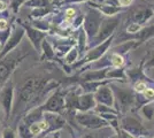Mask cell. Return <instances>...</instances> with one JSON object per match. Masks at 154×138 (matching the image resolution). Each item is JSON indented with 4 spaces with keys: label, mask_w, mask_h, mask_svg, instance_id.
I'll list each match as a JSON object with an SVG mask.
<instances>
[{
    "label": "cell",
    "mask_w": 154,
    "mask_h": 138,
    "mask_svg": "<svg viewBox=\"0 0 154 138\" xmlns=\"http://www.w3.org/2000/svg\"><path fill=\"white\" fill-rule=\"evenodd\" d=\"M75 121L79 125L88 129H103L109 127V123L94 111L76 112Z\"/></svg>",
    "instance_id": "277c9868"
},
{
    "label": "cell",
    "mask_w": 154,
    "mask_h": 138,
    "mask_svg": "<svg viewBox=\"0 0 154 138\" xmlns=\"http://www.w3.org/2000/svg\"><path fill=\"white\" fill-rule=\"evenodd\" d=\"M7 4L5 1H2V0H0V12H5L7 9Z\"/></svg>",
    "instance_id": "f35d334b"
},
{
    "label": "cell",
    "mask_w": 154,
    "mask_h": 138,
    "mask_svg": "<svg viewBox=\"0 0 154 138\" xmlns=\"http://www.w3.org/2000/svg\"><path fill=\"white\" fill-rule=\"evenodd\" d=\"M152 104H153V106H154V101H153V103H152Z\"/></svg>",
    "instance_id": "f6af8a7d"
},
{
    "label": "cell",
    "mask_w": 154,
    "mask_h": 138,
    "mask_svg": "<svg viewBox=\"0 0 154 138\" xmlns=\"http://www.w3.org/2000/svg\"><path fill=\"white\" fill-rule=\"evenodd\" d=\"M88 4H89L90 7H93V8L98 9L103 16H107V17L115 16V15H119L120 13L123 12L122 7L117 6V5H113V4H106V2L96 4V2H91V1H88Z\"/></svg>",
    "instance_id": "9a60e30c"
},
{
    "label": "cell",
    "mask_w": 154,
    "mask_h": 138,
    "mask_svg": "<svg viewBox=\"0 0 154 138\" xmlns=\"http://www.w3.org/2000/svg\"><path fill=\"white\" fill-rule=\"evenodd\" d=\"M136 47H138L136 40H127V41H123L122 44L115 46V47L112 50V52L119 53V54H122L123 55V54L128 53L129 51H131L132 48H136Z\"/></svg>",
    "instance_id": "603a6c76"
},
{
    "label": "cell",
    "mask_w": 154,
    "mask_h": 138,
    "mask_svg": "<svg viewBox=\"0 0 154 138\" xmlns=\"http://www.w3.org/2000/svg\"><path fill=\"white\" fill-rule=\"evenodd\" d=\"M105 1H106V0H101V2H105Z\"/></svg>",
    "instance_id": "ee69618b"
},
{
    "label": "cell",
    "mask_w": 154,
    "mask_h": 138,
    "mask_svg": "<svg viewBox=\"0 0 154 138\" xmlns=\"http://www.w3.org/2000/svg\"><path fill=\"white\" fill-rule=\"evenodd\" d=\"M116 135L119 136V138H137V137H134V136H131L130 133L125 132L124 130H122V129H120L119 131L116 132Z\"/></svg>",
    "instance_id": "d590c367"
},
{
    "label": "cell",
    "mask_w": 154,
    "mask_h": 138,
    "mask_svg": "<svg viewBox=\"0 0 154 138\" xmlns=\"http://www.w3.org/2000/svg\"><path fill=\"white\" fill-rule=\"evenodd\" d=\"M31 26L42 30V31H45V32L51 30V22L46 21L45 19H35L31 22Z\"/></svg>",
    "instance_id": "d4e9b609"
},
{
    "label": "cell",
    "mask_w": 154,
    "mask_h": 138,
    "mask_svg": "<svg viewBox=\"0 0 154 138\" xmlns=\"http://www.w3.org/2000/svg\"><path fill=\"white\" fill-rule=\"evenodd\" d=\"M97 105L94 99V93H85L82 92V94H78L77 97V112H88L93 111Z\"/></svg>",
    "instance_id": "4fadbf2b"
},
{
    "label": "cell",
    "mask_w": 154,
    "mask_h": 138,
    "mask_svg": "<svg viewBox=\"0 0 154 138\" xmlns=\"http://www.w3.org/2000/svg\"><path fill=\"white\" fill-rule=\"evenodd\" d=\"M94 99H96L97 104H101V105H106L108 107H114V93L112 87L107 84L99 86L94 92Z\"/></svg>",
    "instance_id": "30bf717a"
},
{
    "label": "cell",
    "mask_w": 154,
    "mask_h": 138,
    "mask_svg": "<svg viewBox=\"0 0 154 138\" xmlns=\"http://www.w3.org/2000/svg\"><path fill=\"white\" fill-rule=\"evenodd\" d=\"M83 21H84V14L78 13L76 16H75V19L72 20L71 29H74V30H78L79 28H82V26H83Z\"/></svg>",
    "instance_id": "f546056e"
},
{
    "label": "cell",
    "mask_w": 154,
    "mask_h": 138,
    "mask_svg": "<svg viewBox=\"0 0 154 138\" xmlns=\"http://www.w3.org/2000/svg\"><path fill=\"white\" fill-rule=\"evenodd\" d=\"M5 136H6V138H14V133L11 131V130H9V131L7 130V131L5 132Z\"/></svg>",
    "instance_id": "ab89813d"
},
{
    "label": "cell",
    "mask_w": 154,
    "mask_h": 138,
    "mask_svg": "<svg viewBox=\"0 0 154 138\" xmlns=\"http://www.w3.org/2000/svg\"><path fill=\"white\" fill-rule=\"evenodd\" d=\"M110 68V67H109ZM109 68H103V69H89L84 72H79V79L81 82H100V81H106L107 77V72Z\"/></svg>",
    "instance_id": "5bb4252c"
},
{
    "label": "cell",
    "mask_w": 154,
    "mask_h": 138,
    "mask_svg": "<svg viewBox=\"0 0 154 138\" xmlns=\"http://www.w3.org/2000/svg\"><path fill=\"white\" fill-rule=\"evenodd\" d=\"M110 138H119V136H117V135H115V136H113V137H110Z\"/></svg>",
    "instance_id": "60d3db41"
},
{
    "label": "cell",
    "mask_w": 154,
    "mask_h": 138,
    "mask_svg": "<svg viewBox=\"0 0 154 138\" xmlns=\"http://www.w3.org/2000/svg\"><path fill=\"white\" fill-rule=\"evenodd\" d=\"M143 26L139 23H136V22H130L128 24V26L125 28V32L128 33L129 36H134L137 32H139L141 30Z\"/></svg>",
    "instance_id": "f1b7e54d"
},
{
    "label": "cell",
    "mask_w": 154,
    "mask_h": 138,
    "mask_svg": "<svg viewBox=\"0 0 154 138\" xmlns=\"http://www.w3.org/2000/svg\"><path fill=\"white\" fill-rule=\"evenodd\" d=\"M88 36L84 31L83 28H79L77 30V48L79 52V57H83V54L86 52V46H88Z\"/></svg>",
    "instance_id": "44dd1931"
},
{
    "label": "cell",
    "mask_w": 154,
    "mask_h": 138,
    "mask_svg": "<svg viewBox=\"0 0 154 138\" xmlns=\"http://www.w3.org/2000/svg\"><path fill=\"white\" fill-rule=\"evenodd\" d=\"M125 63V60L122 54L115 52H110V65L112 67H123Z\"/></svg>",
    "instance_id": "4316f807"
},
{
    "label": "cell",
    "mask_w": 154,
    "mask_h": 138,
    "mask_svg": "<svg viewBox=\"0 0 154 138\" xmlns=\"http://www.w3.org/2000/svg\"><path fill=\"white\" fill-rule=\"evenodd\" d=\"M114 38H115V35L110 36L108 39H106L103 43L97 44L93 48H91L90 51H88V53L84 54V57H82V59L78 60L77 62H75L71 68L72 69H77L79 67H84L86 66V65H89V63H91V62H94L97 60H99L109 51L110 46H112L113 41H114Z\"/></svg>",
    "instance_id": "7a4b0ae2"
},
{
    "label": "cell",
    "mask_w": 154,
    "mask_h": 138,
    "mask_svg": "<svg viewBox=\"0 0 154 138\" xmlns=\"http://www.w3.org/2000/svg\"><path fill=\"white\" fill-rule=\"evenodd\" d=\"M90 0H62L61 4H83V2H88Z\"/></svg>",
    "instance_id": "8d00e7d4"
},
{
    "label": "cell",
    "mask_w": 154,
    "mask_h": 138,
    "mask_svg": "<svg viewBox=\"0 0 154 138\" xmlns=\"http://www.w3.org/2000/svg\"><path fill=\"white\" fill-rule=\"evenodd\" d=\"M103 17L105 16L98 9L93 8V7L88 8L86 13L84 14V21L82 28L84 29L89 39H94L97 37Z\"/></svg>",
    "instance_id": "3957f363"
},
{
    "label": "cell",
    "mask_w": 154,
    "mask_h": 138,
    "mask_svg": "<svg viewBox=\"0 0 154 138\" xmlns=\"http://www.w3.org/2000/svg\"><path fill=\"white\" fill-rule=\"evenodd\" d=\"M125 74H127V78L128 81H131L132 83H136L138 81H147L148 77L146 74L144 72V61L141 62L139 67L137 68H130V69H125Z\"/></svg>",
    "instance_id": "ac0fdd59"
},
{
    "label": "cell",
    "mask_w": 154,
    "mask_h": 138,
    "mask_svg": "<svg viewBox=\"0 0 154 138\" xmlns=\"http://www.w3.org/2000/svg\"><path fill=\"white\" fill-rule=\"evenodd\" d=\"M77 40H75L74 38H61V39H57L53 41V47L55 54L58 57H64L68 51H70L74 46H76Z\"/></svg>",
    "instance_id": "2e32d148"
},
{
    "label": "cell",
    "mask_w": 154,
    "mask_h": 138,
    "mask_svg": "<svg viewBox=\"0 0 154 138\" xmlns=\"http://www.w3.org/2000/svg\"><path fill=\"white\" fill-rule=\"evenodd\" d=\"M78 58H79L78 48H77V46H74L70 51H68V53L63 57V60L67 65H71L72 66L75 62L78 61Z\"/></svg>",
    "instance_id": "cb8c5ba5"
},
{
    "label": "cell",
    "mask_w": 154,
    "mask_h": 138,
    "mask_svg": "<svg viewBox=\"0 0 154 138\" xmlns=\"http://www.w3.org/2000/svg\"><path fill=\"white\" fill-rule=\"evenodd\" d=\"M40 54H42V60L52 61V60L57 59V54H55V51H54V47L48 40H46V38L42 41Z\"/></svg>",
    "instance_id": "d6986e66"
},
{
    "label": "cell",
    "mask_w": 154,
    "mask_h": 138,
    "mask_svg": "<svg viewBox=\"0 0 154 138\" xmlns=\"http://www.w3.org/2000/svg\"><path fill=\"white\" fill-rule=\"evenodd\" d=\"M20 26H22L26 31V35L28 36V38L30 40L31 45L33 46V48L37 51L38 53H40V50H42V41L45 39L46 36H47V32L45 31H42L37 28L32 26L31 24H26V23H19Z\"/></svg>",
    "instance_id": "ba28073f"
},
{
    "label": "cell",
    "mask_w": 154,
    "mask_h": 138,
    "mask_svg": "<svg viewBox=\"0 0 154 138\" xmlns=\"http://www.w3.org/2000/svg\"><path fill=\"white\" fill-rule=\"evenodd\" d=\"M153 16L154 11L152 7H138L130 13L129 20H130V22H136V23H139L141 26H144Z\"/></svg>",
    "instance_id": "8fae6325"
},
{
    "label": "cell",
    "mask_w": 154,
    "mask_h": 138,
    "mask_svg": "<svg viewBox=\"0 0 154 138\" xmlns=\"http://www.w3.org/2000/svg\"><path fill=\"white\" fill-rule=\"evenodd\" d=\"M28 0H11V4H9V7L13 11L14 14H16L20 11V8L26 4Z\"/></svg>",
    "instance_id": "4dcf8cb0"
},
{
    "label": "cell",
    "mask_w": 154,
    "mask_h": 138,
    "mask_svg": "<svg viewBox=\"0 0 154 138\" xmlns=\"http://www.w3.org/2000/svg\"><path fill=\"white\" fill-rule=\"evenodd\" d=\"M140 138H154V137H148L147 136V137H140Z\"/></svg>",
    "instance_id": "b9f144b4"
},
{
    "label": "cell",
    "mask_w": 154,
    "mask_h": 138,
    "mask_svg": "<svg viewBox=\"0 0 154 138\" xmlns=\"http://www.w3.org/2000/svg\"><path fill=\"white\" fill-rule=\"evenodd\" d=\"M154 38V23L149 24L147 26H143L141 30L139 32H137L134 36H129L127 32L123 33V36L121 37V40H136L137 41V45L140 46L143 43L147 41L149 39H153Z\"/></svg>",
    "instance_id": "9c48e42d"
},
{
    "label": "cell",
    "mask_w": 154,
    "mask_h": 138,
    "mask_svg": "<svg viewBox=\"0 0 154 138\" xmlns=\"http://www.w3.org/2000/svg\"><path fill=\"white\" fill-rule=\"evenodd\" d=\"M7 28H8V22L5 19H0V31L5 30Z\"/></svg>",
    "instance_id": "74e56055"
},
{
    "label": "cell",
    "mask_w": 154,
    "mask_h": 138,
    "mask_svg": "<svg viewBox=\"0 0 154 138\" xmlns=\"http://www.w3.org/2000/svg\"><path fill=\"white\" fill-rule=\"evenodd\" d=\"M132 2H134V0H117V6L125 8V7L131 6Z\"/></svg>",
    "instance_id": "836d02e7"
},
{
    "label": "cell",
    "mask_w": 154,
    "mask_h": 138,
    "mask_svg": "<svg viewBox=\"0 0 154 138\" xmlns=\"http://www.w3.org/2000/svg\"><path fill=\"white\" fill-rule=\"evenodd\" d=\"M24 35H26L24 29L19 24V28H16V29L13 31L12 37H11L9 39H7L6 45H5V47H4V51H2V53H1V55H5V54L11 52L13 48H15V47L21 43V40L23 39Z\"/></svg>",
    "instance_id": "e0dca14e"
},
{
    "label": "cell",
    "mask_w": 154,
    "mask_h": 138,
    "mask_svg": "<svg viewBox=\"0 0 154 138\" xmlns=\"http://www.w3.org/2000/svg\"><path fill=\"white\" fill-rule=\"evenodd\" d=\"M146 87H147V84H146L145 81H138V82L134 83V91L139 93V94L145 91Z\"/></svg>",
    "instance_id": "1f68e13d"
},
{
    "label": "cell",
    "mask_w": 154,
    "mask_h": 138,
    "mask_svg": "<svg viewBox=\"0 0 154 138\" xmlns=\"http://www.w3.org/2000/svg\"><path fill=\"white\" fill-rule=\"evenodd\" d=\"M141 114L144 115V118L151 121L154 118V106L152 103H147L141 107Z\"/></svg>",
    "instance_id": "83f0119b"
},
{
    "label": "cell",
    "mask_w": 154,
    "mask_h": 138,
    "mask_svg": "<svg viewBox=\"0 0 154 138\" xmlns=\"http://www.w3.org/2000/svg\"><path fill=\"white\" fill-rule=\"evenodd\" d=\"M26 7L30 8H39V7H47L52 6V0H28L26 4Z\"/></svg>",
    "instance_id": "484cf974"
},
{
    "label": "cell",
    "mask_w": 154,
    "mask_h": 138,
    "mask_svg": "<svg viewBox=\"0 0 154 138\" xmlns=\"http://www.w3.org/2000/svg\"><path fill=\"white\" fill-rule=\"evenodd\" d=\"M66 105V93L61 91V89H58L54 92H52L51 96L45 100V103L40 106L43 112H53L62 114L64 111Z\"/></svg>",
    "instance_id": "52a82bcc"
},
{
    "label": "cell",
    "mask_w": 154,
    "mask_h": 138,
    "mask_svg": "<svg viewBox=\"0 0 154 138\" xmlns=\"http://www.w3.org/2000/svg\"><path fill=\"white\" fill-rule=\"evenodd\" d=\"M43 118H45L46 121H47V123H48V130H47V132L60 131L66 125V120L59 113L44 112ZM47 132H45V133H47Z\"/></svg>",
    "instance_id": "7c38bea8"
},
{
    "label": "cell",
    "mask_w": 154,
    "mask_h": 138,
    "mask_svg": "<svg viewBox=\"0 0 154 138\" xmlns=\"http://www.w3.org/2000/svg\"><path fill=\"white\" fill-rule=\"evenodd\" d=\"M109 86L112 87L114 93V107L119 113L125 114L128 113L137 101V97L135 94V91L130 87L119 85L116 83H109Z\"/></svg>",
    "instance_id": "6da1fadb"
},
{
    "label": "cell",
    "mask_w": 154,
    "mask_h": 138,
    "mask_svg": "<svg viewBox=\"0 0 154 138\" xmlns=\"http://www.w3.org/2000/svg\"><path fill=\"white\" fill-rule=\"evenodd\" d=\"M55 13V7L53 6H47V7H39V8H32L31 11V16L32 19H45L47 15Z\"/></svg>",
    "instance_id": "7402d4cb"
},
{
    "label": "cell",
    "mask_w": 154,
    "mask_h": 138,
    "mask_svg": "<svg viewBox=\"0 0 154 138\" xmlns=\"http://www.w3.org/2000/svg\"><path fill=\"white\" fill-rule=\"evenodd\" d=\"M120 20H121L120 15L110 16V17L105 16L103 22H101L99 32H98L96 38L93 39L94 43L96 44H100V43L105 41L106 39H108L110 36H114L116 29H117V26L120 24Z\"/></svg>",
    "instance_id": "8992f818"
},
{
    "label": "cell",
    "mask_w": 154,
    "mask_h": 138,
    "mask_svg": "<svg viewBox=\"0 0 154 138\" xmlns=\"http://www.w3.org/2000/svg\"><path fill=\"white\" fill-rule=\"evenodd\" d=\"M106 77L108 79H116V81H122V82L128 81L125 69L123 67H110L107 72Z\"/></svg>",
    "instance_id": "ffe728a7"
},
{
    "label": "cell",
    "mask_w": 154,
    "mask_h": 138,
    "mask_svg": "<svg viewBox=\"0 0 154 138\" xmlns=\"http://www.w3.org/2000/svg\"><path fill=\"white\" fill-rule=\"evenodd\" d=\"M152 8H153V11H154V1H153V5H152Z\"/></svg>",
    "instance_id": "7bdbcfd3"
},
{
    "label": "cell",
    "mask_w": 154,
    "mask_h": 138,
    "mask_svg": "<svg viewBox=\"0 0 154 138\" xmlns=\"http://www.w3.org/2000/svg\"><path fill=\"white\" fill-rule=\"evenodd\" d=\"M120 128L125 132L130 133L131 136L137 138L147 137L149 135V131L141 124L140 121L131 115H127L120 121Z\"/></svg>",
    "instance_id": "5b68a950"
},
{
    "label": "cell",
    "mask_w": 154,
    "mask_h": 138,
    "mask_svg": "<svg viewBox=\"0 0 154 138\" xmlns=\"http://www.w3.org/2000/svg\"><path fill=\"white\" fill-rule=\"evenodd\" d=\"M152 68H154V55H152V57L146 61V63H145V66H144V70H149V69H152Z\"/></svg>",
    "instance_id": "e575fe53"
},
{
    "label": "cell",
    "mask_w": 154,
    "mask_h": 138,
    "mask_svg": "<svg viewBox=\"0 0 154 138\" xmlns=\"http://www.w3.org/2000/svg\"><path fill=\"white\" fill-rule=\"evenodd\" d=\"M11 99H12V89H9L5 94V107L7 111H9L11 108Z\"/></svg>",
    "instance_id": "d6a6232c"
}]
</instances>
